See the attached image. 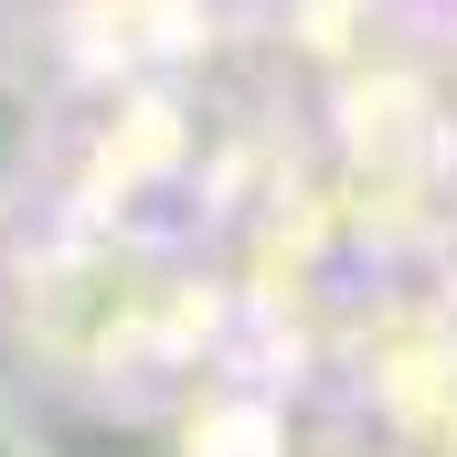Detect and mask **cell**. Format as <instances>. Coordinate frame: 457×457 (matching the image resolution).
<instances>
[{
  "instance_id": "obj_1",
  "label": "cell",
  "mask_w": 457,
  "mask_h": 457,
  "mask_svg": "<svg viewBox=\"0 0 457 457\" xmlns=\"http://www.w3.org/2000/svg\"><path fill=\"white\" fill-rule=\"evenodd\" d=\"M32 149H43V96H32V75L0 64V224H11V203L32 181Z\"/></svg>"
},
{
  "instance_id": "obj_2",
  "label": "cell",
  "mask_w": 457,
  "mask_h": 457,
  "mask_svg": "<svg viewBox=\"0 0 457 457\" xmlns=\"http://www.w3.org/2000/svg\"><path fill=\"white\" fill-rule=\"evenodd\" d=\"M0 457H64V447H54V426L32 415V394H21L11 372H0Z\"/></svg>"
}]
</instances>
